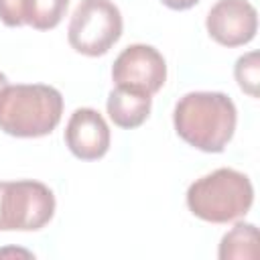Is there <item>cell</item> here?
<instances>
[{"label":"cell","instance_id":"obj_13","mask_svg":"<svg viewBox=\"0 0 260 260\" xmlns=\"http://www.w3.org/2000/svg\"><path fill=\"white\" fill-rule=\"evenodd\" d=\"M0 20L6 26L26 24V0H0Z\"/></svg>","mask_w":260,"mask_h":260},{"label":"cell","instance_id":"obj_11","mask_svg":"<svg viewBox=\"0 0 260 260\" xmlns=\"http://www.w3.org/2000/svg\"><path fill=\"white\" fill-rule=\"evenodd\" d=\"M67 6L69 0H26V24L37 30L55 28L65 16Z\"/></svg>","mask_w":260,"mask_h":260},{"label":"cell","instance_id":"obj_10","mask_svg":"<svg viewBox=\"0 0 260 260\" xmlns=\"http://www.w3.org/2000/svg\"><path fill=\"white\" fill-rule=\"evenodd\" d=\"M217 256L221 260H234V258H244V260H254L258 258V230L254 223H236L219 244Z\"/></svg>","mask_w":260,"mask_h":260},{"label":"cell","instance_id":"obj_9","mask_svg":"<svg viewBox=\"0 0 260 260\" xmlns=\"http://www.w3.org/2000/svg\"><path fill=\"white\" fill-rule=\"evenodd\" d=\"M150 106H152V98L148 93H140V91H132V89H124V87H116L110 91L108 95V116L110 120L120 126V128H138L150 114Z\"/></svg>","mask_w":260,"mask_h":260},{"label":"cell","instance_id":"obj_12","mask_svg":"<svg viewBox=\"0 0 260 260\" xmlns=\"http://www.w3.org/2000/svg\"><path fill=\"white\" fill-rule=\"evenodd\" d=\"M234 75H236V81H238L240 89L246 91L248 95L256 98V95H258V83H260L258 53H256V51H250V53L242 55V57L236 61Z\"/></svg>","mask_w":260,"mask_h":260},{"label":"cell","instance_id":"obj_5","mask_svg":"<svg viewBox=\"0 0 260 260\" xmlns=\"http://www.w3.org/2000/svg\"><path fill=\"white\" fill-rule=\"evenodd\" d=\"M122 35V14L112 0H81L71 14L69 45L87 57L106 55Z\"/></svg>","mask_w":260,"mask_h":260},{"label":"cell","instance_id":"obj_14","mask_svg":"<svg viewBox=\"0 0 260 260\" xmlns=\"http://www.w3.org/2000/svg\"><path fill=\"white\" fill-rule=\"evenodd\" d=\"M160 2L171 10H187V8L195 6L199 0H160Z\"/></svg>","mask_w":260,"mask_h":260},{"label":"cell","instance_id":"obj_3","mask_svg":"<svg viewBox=\"0 0 260 260\" xmlns=\"http://www.w3.org/2000/svg\"><path fill=\"white\" fill-rule=\"evenodd\" d=\"M254 201L250 179L236 169H215L187 189L189 211L211 223H228L246 215Z\"/></svg>","mask_w":260,"mask_h":260},{"label":"cell","instance_id":"obj_4","mask_svg":"<svg viewBox=\"0 0 260 260\" xmlns=\"http://www.w3.org/2000/svg\"><path fill=\"white\" fill-rule=\"evenodd\" d=\"M55 213L53 191L32 179L0 181V232H37Z\"/></svg>","mask_w":260,"mask_h":260},{"label":"cell","instance_id":"obj_1","mask_svg":"<svg viewBox=\"0 0 260 260\" xmlns=\"http://www.w3.org/2000/svg\"><path fill=\"white\" fill-rule=\"evenodd\" d=\"M238 112L221 91L185 93L173 112L177 134L203 152H221L234 136Z\"/></svg>","mask_w":260,"mask_h":260},{"label":"cell","instance_id":"obj_2","mask_svg":"<svg viewBox=\"0 0 260 260\" xmlns=\"http://www.w3.org/2000/svg\"><path fill=\"white\" fill-rule=\"evenodd\" d=\"M63 95L53 85L16 83L0 89V130L16 138L51 134L61 122Z\"/></svg>","mask_w":260,"mask_h":260},{"label":"cell","instance_id":"obj_7","mask_svg":"<svg viewBox=\"0 0 260 260\" xmlns=\"http://www.w3.org/2000/svg\"><path fill=\"white\" fill-rule=\"evenodd\" d=\"M209 37L223 47H240L258 30L256 8L248 0H217L205 20Z\"/></svg>","mask_w":260,"mask_h":260},{"label":"cell","instance_id":"obj_8","mask_svg":"<svg viewBox=\"0 0 260 260\" xmlns=\"http://www.w3.org/2000/svg\"><path fill=\"white\" fill-rule=\"evenodd\" d=\"M65 144L81 160H98L110 148V128L93 108H77L65 128Z\"/></svg>","mask_w":260,"mask_h":260},{"label":"cell","instance_id":"obj_15","mask_svg":"<svg viewBox=\"0 0 260 260\" xmlns=\"http://www.w3.org/2000/svg\"><path fill=\"white\" fill-rule=\"evenodd\" d=\"M4 85H8V77H6L4 73H0V89H2Z\"/></svg>","mask_w":260,"mask_h":260},{"label":"cell","instance_id":"obj_6","mask_svg":"<svg viewBox=\"0 0 260 260\" xmlns=\"http://www.w3.org/2000/svg\"><path fill=\"white\" fill-rule=\"evenodd\" d=\"M112 79L116 87L152 95L167 81L165 57L150 45H130L116 57L112 65Z\"/></svg>","mask_w":260,"mask_h":260}]
</instances>
